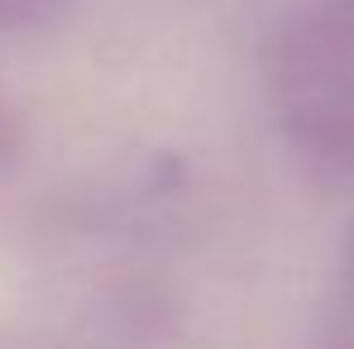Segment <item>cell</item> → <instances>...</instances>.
Instances as JSON below:
<instances>
[{"instance_id": "1", "label": "cell", "mask_w": 354, "mask_h": 349, "mask_svg": "<svg viewBox=\"0 0 354 349\" xmlns=\"http://www.w3.org/2000/svg\"><path fill=\"white\" fill-rule=\"evenodd\" d=\"M268 86L306 168L354 177V0L306 5L278 29Z\"/></svg>"}, {"instance_id": "2", "label": "cell", "mask_w": 354, "mask_h": 349, "mask_svg": "<svg viewBox=\"0 0 354 349\" xmlns=\"http://www.w3.org/2000/svg\"><path fill=\"white\" fill-rule=\"evenodd\" d=\"M72 0H0V34H29L58 24Z\"/></svg>"}, {"instance_id": "3", "label": "cell", "mask_w": 354, "mask_h": 349, "mask_svg": "<svg viewBox=\"0 0 354 349\" xmlns=\"http://www.w3.org/2000/svg\"><path fill=\"white\" fill-rule=\"evenodd\" d=\"M24 144H29V129H24V115L15 111V101L0 91V173L15 168L24 158Z\"/></svg>"}, {"instance_id": "4", "label": "cell", "mask_w": 354, "mask_h": 349, "mask_svg": "<svg viewBox=\"0 0 354 349\" xmlns=\"http://www.w3.org/2000/svg\"><path fill=\"white\" fill-rule=\"evenodd\" d=\"M345 283H350V292H354V230H350V239H345Z\"/></svg>"}]
</instances>
